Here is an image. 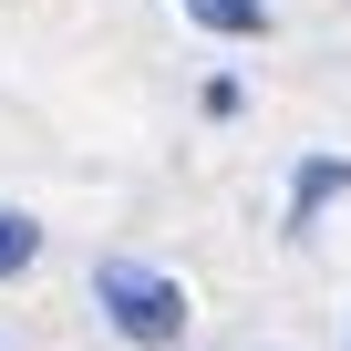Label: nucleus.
<instances>
[{"label":"nucleus","mask_w":351,"mask_h":351,"mask_svg":"<svg viewBox=\"0 0 351 351\" xmlns=\"http://www.w3.org/2000/svg\"><path fill=\"white\" fill-rule=\"evenodd\" d=\"M93 300H104L114 341H134V351L186 341V289H176L165 269H145V258H104V269H93Z\"/></svg>","instance_id":"obj_1"},{"label":"nucleus","mask_w":351,"mask_h":351,"mask_svg":"<svg viewBox=\"0 0 351 351\" xmlns=\"http://www.w3.org/2000/svg\"><path fill=\"white\" fill-rule=\"evenodd\" d=\"M330 197H351V155H310V165L289 176V238H310Z\"/></svg>","instance_id":"obj_2"},{"label":"nucleus","mask_w":351,"mask_h":351,"mask_svg":"<svg viewBox=\"0 0 351 351\" xmlns=\"http://www.w3.org/2000/svg\"><path fill=\"white\" fill-rule=\"evenodd\" d=\"M197 32H228V42H258L269 32V0H186Z\"/></svg>","instance_id":"obj_3"},{"label":"nucleus","mask_w":351,"mask_h":351,"mask_svg":"<svg viewBox=\"0 0 351 351\" xmlns=\"http://www.w3.org/2000/svg\"><path fill=\"white\" fill-rule=\"evenodd\" d=\"M42 258V217H21V207H0V279H21Z\"/></svg>","instance_id":"obj_4"},{"label":"nucleus","mask_w":351,"mask_h":351,"mask_svg":"<svg viewBox=\"0 0 351 351\" xmlns=\"http://www.w3.org/2000/svg\"><path fill=\"white\" fill-rule=\"evenodd\" d=\"M341 351H351V341H341Z\"/></svg>","instance_id":"obj_5"}]
</instances>
